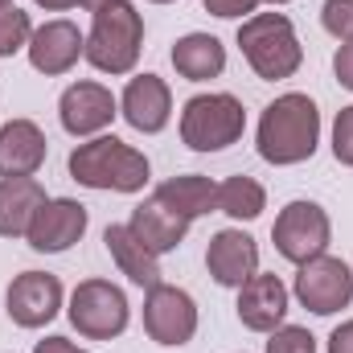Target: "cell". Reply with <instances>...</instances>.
I'll list each match as a JSON object with an SVG mask.
<instances>
[{"label":"cell","instance_id":"6da1fadb","mask_svg":"<svg viewBox=\"0 0 353 353\" xmlns=\"http://www.w3.org/2000/svg\"><path fill=\"white\" fill-rule=\"evenodd\" d=\"M321 144V111L308 94H279L259 119V157L267 165H300Z\"/></svg>","mask_w":353,"mask_h":353},{"label":"cell","instance_id":"7a4b0ae2","mask_svg":"<svg viewBox=\"0 0 353 353\" xmlns=\"http://www.w3.org/2000/svg\"><path fill=\"white\" fill-rule=\"evenodd\" d=\"M70 176L87 189H111V193H140L148 185V161L132 144L115 136H94L70 152Z\"/></svg>","mask_w":353,"mask_h":353},{"label":"cell","instance_id":"3957f363","mask_svg":"<svg viewBox=\"0 0 353 353\" xmlns=\"http://www.w3.org/2000/svg\"><path fill=\"white\" fill-rule=\"evenodd\" d=\"M239 46H243V58L251 62V70L267 79V83H279V79H292L304 62V46L296 37V25L283 17V12H255L239 25Z\"/></svg>","mask_w":353,"mask_h":353},{"label":"cell","instance_id":"277c9868","mask_svg":"<svg viewBox=\"0 0 353 353\" xmlns=\"http://www.w3.org/2000/svg\"><path fill=\"white\" fill-rule=\"evenodd\" d=\"M140 41H144V17L128 0H115L94 12L87 37V62L103 74H128L140 62Z\"/></svg>","mask_w":353,"mask_h":353},{"label":"cell","instance_id":"5b68a950","mask_svg":"<svg viewBox=\"0 0 353 353\" xmlns=\"http://www.w3.org/2000/svg\"><path fill=\"white\" fill-rule=\"evenodd\" d=\"M247 128V111L234 94H193L181 111V140L193 152H222Z\"/></svg>","mask_w":353,"mask_h":353},{"label":"cell","instance_id":"8992f818","mask_svg":"<svg viewBox=\"0 0 353 353\" xmlns=\"http://www.w3.org/2000/svg\"><path fill=\"white\" fill-rule=\"evenodd\" d=\"M329 239H333V222H329V214L316 201H288L279 210L275 226H271L275 251L296 267L316 259V255H325Z\"/></svg>","mask_w":353,"mask_h":353},{"label":"cell","instance_id":"52a82bcc","mask_svg":"<svg viewBox=\"0 0 353 353\" xmlns=\"http://www.w3.org/2000/svg\"><path fill=\"white\" fill-rule=\"evenodd\" d=\"M128 296L107 279H83L70 292V325L90 341H111L128 329Z\"/></svg>","mask_w":353,"mask_h":353},{"label":"cell","instance_id":"ba28073f","mask_svg":"<svg viewBox=\"0 0 353 353\" xmlns=\"http://www.w3.org/2000/svg\"><path fill=\"white\" fill-rule=\"evenodd\" d=\"M296 300L316 312V316H333L353 300V271L333 255H316L296 271Z\"/></svg>","mask_w":353,"mask_h":353},{"label":"cell","instance_id":"9c48e42d","mask_svg":"<svg viewBox=\"0 0 353 353\" xmlns=\"http://www.w3.org/2000/svg\"><path fill=\"white\" fill-rule=\"evenodd\" d=\"M144 329L157 345H185L197 333V304L173 283H157L144 296Z\"/></svg>","mask_w":353,"mask_h":353},{"label":"cell","instance_id":"30bf717a","mask_svg":"<svg viewBox=\"0 0 353 353\" xmlns=\"http://www.w3.org/2000/svg\"><path fill=\"white\" fill-rule=\"evenodd\" d=\"M8 316L12 325L21 329H41L58 316L62 308V279L50 275V271H21L12 283H8Z\"/></svg>","mask_w":353,"mask_h":353},{"label":"cell","instance_id":"8fae6325","mask_svg":"<svg viewBox=\"0 0 353 353\" xmlns=\"http://www.w3.org/2000/svg\"><path fill=\"white\" fill-rule=\"evenodd\" d=\"M83 234H87V205L70 201V197H46V205L37 210L25 239L33 251L58 255V251H70Z\"/></svg>","mask_w":353,"mask_h":353},{"label":"cell","instance_id":"7c38bea8","mask_svg":"<svg viewBox=\"0 0 353 353\" xmlns=\"http://www.w3.org/2000/svg\"><path fill=\"white\" fill-rule=\"evenodd\" d=\"M239 321L251 333H275L288 316V288L279 275H263L255 271L243 288H239Z\"/></svg>","mask_w":353,"mask_h":353},{"label":"cell","instance_id":"4fadbf2b","mask_svg":"<svg viewBox=\"0 0 353 353\" xmlns=\"http://www.w3.org/2000/svg\"><path fill=\"white\" fill-rule=\"evenodd\" d=\"M58 115H62V128L70 136H94V132H103L119 115V103H115L111 90L99 87V83H74L62 94Z\"/></svg>","mask_w":353,"mask_h":353},{"label":"cell","instance_id":"5bb4252c","mask_svg":"<svg viewBox=\"0 0 353 353\" xmlns=\"http://www.w3.org/2000/svg\"><path fill=\"white\" fill-rule=\"evenodd\" d=\"M25 50H29L33 70H41V74H66L87 54V37L70 21H46L41 29H33V37H29Z\"/></svg>","mask_w":353,"mask_h":353},{"label":"cell","instance_id":"9a60e30c","mask_svg":"<svg viewBox=\"0 0 353 353\" xmlns=\"http://www.w3.org/2000/svg\"><path fill=\"white\" fill-rule=\"evenodd\" d=\"M119 111H123V119H128L136 132L157 136V132L169 128L173 94L165 87V79H157V74H136V79L128 83V90H123V99H119Z\"/></svg>","mask_w":353,"mask_h":353},{"label":"cell","instance_id":"2e32d148","mask_svg":"<svg viewBox=\"0 0 353 353\" xmlns=\"http://www.w3.org/2000/svg\"><path fill=\"white\" fill-rule=\"evenodd\" d=\"M205 267H210L214 283H222V288H243V283L259 271V247H255V239L243 234V230H218V234L210 239Z\"/></svg>","mask_w":353,"mask_h":353},{"label":"cell","instance_id":"e0dca14e","mask_svg":"<svg viewBox=\"0 0 353 353\" xmlns=\"http://www.w3.org/2000/svg\"><path fill=\"white\" fill-rule=\"evenodd\" d=\"M132 234L161 259V255H169L176 251L181 243H185V234H189V218H181L176 210H169L161 197H148V201H140L136 210H132Z\"/></svg>","mask_w":353,"mask_h":353},{"label":"cell","instance_id":"ac0fdd59","mask_svg":"<svg viewBox=\"0 0 353 353\" xmlns=\"http://www.w3.org/2000/svg\"><path fill=\"white\" fill-rule=\"evenodd\" d=\"M46 136L33 119H8L0 128V176H33L46 165Z\"/></svg>","mask_w":353,"mask_h":353},{"label":"cell","instance_id":"d6986e66","mask_svg":"<svg viewBox=\"0 0 353 353\" xmlns=\"http://www.w3.org/2000/svg\"><path fill=\"white\" fill-rule=\"evenodd\" d=\"M41 205H46V189L37 176H0V234L4 239L29 234Z\"/></svg>","mask_w":353,"mask_h":353},{"label":"cell","instance_id":"ffe728a7","mask_svg":"<svg viewBox=\"0 0 353 353\" xmlns=\"http://www.w3.org/2000/svg\"><path fill=\"white\" fill-rule=\"evenodd\" d=\"M103 243H107L111 259L119 263V271H123L132 283H140V288H157V283H161V259L132 234L128 222H123V226H107V230H103Z\"/></svg>","mask_w":353,"mask_h":353},{"label":"cell","instance_id":"44dd1931","mask_svg":"<svg viewBox=\"0 0 353 353\" xmlns=\"http://www.w3.org/2000/svg\"><path fill=\"white\" fill-rule=\"evenodd\" d=\"M173 66L181 79L189 83H205V79H218L226 70V46L210 33H185L173 46Z\"/></svg>","mask_w":353,"mask_h":353},{"label":"cell","instance_id":"7402d4cb","mask_svg":"<svg viewBox=\"0 0 353 353\" xmlns=\"http://www.w3.org/2000/svg\"><path fill=\"white\" fill-rule=\"evenodd\" d=\"M152 197H161L169 210H176L181 218H201V214H210V210H218V185L210 181V176L201 173H185V176H169Z\"/></svg>","mask_w":353,"mask_h":353},{"label":"cell","instance_id":"603a6c76","mask_svg":"<svg viewBox=\"0 0 353 353\" xmlns=\"http://www.w3.org/2000/svg\"><path fill=\"white\" fill-rule=\"evenodd\" d=\"M218 210L230 214V218H239V222L259 218L267 210L263 185H259L255 176H226V181L218 185Z\"/></svg>","mask_w":353,"mask_h":353},{"label":"cell","instance_id":"cb8c5ba5","mask_svg":"<svg viewBox=\"0 0 353 353\" xmlns=\"http://www.w3.org/2000/svg\"><path fill=\"white\" fill-rule=\"evenodd\" d=\"M33 37V25H29V12H21L17 4L0 8V58H12L17 50H25Z\"/></svg>","mask_w":353,"mask_h":353},{"label":"cell","instance_id":"d4e9b609","mask_svg":"<svg viewBox=\"0 0 353 353\" xmlns=\"http://www.w3.org/2000/svg\"><path fill=\"white\" fill-rule=\"evenodd\" d=\"M267 353H316V337L300 325H279L267 341Z\"/></svg>","mask_w":353,"mask_h":353},{"label":"cell","instance_id":"484cf974","mask_svg":"<svg viewBox=\"0 0 353 353\" xmlns=\"http://www.w3.org/2000/svg\"><path fill=\"white\" fill-rule=\"evenodd\" d=\"M321 25H325L337 41H353V0H325Z\"/></svg>","mask_w":353,"mask_h":353},{"label":"cell","instance_id":"4316f807","mask_svg":"<svg viewBox=\"0 0 353 353\" xmlns=\"http://www.w3.org/2000/svg\"><path fill=\"white\" fill-rule=\"evenodd\" d=\"M333 157L353 169V107H345L333 123Z\"/></svg>","mask_w":353,"mask_h":353},{"label":"cell","instance_id":"83f0119b","mask_svg":"<svg viewBox=\"0 0 353 353\" xmlns=\"http://www.w3.org/2000/svg\"><path fill=\"white\" fill-rule=\"evenodd\" d=\"M255 8H259V0H205V12H214V17H222V21H247V17H255Z\"/></svg>","mask_w":353,"mask_h":353},{"label":"cell","instance_id":"f1b7e54d","mask_svg":"<svg viewBox=\"0 0 353 353\" xmlns=\"http://www.w3.org/2000/svg\"><path fill=\"white\" fill-rule=\"evenodd\" d=\"M333 74L345 90H353V41H341V50L333 54Z\"/></svg>","mask_w":353,"mask_h":353},{"label":"cell","instance_id":"f546056e","mask_svg":"<svg viewBox=\"0 0 353 353\" xmlns=\"http://www.w3.org/2000/svg\"><path fill=\"white\" fill-rule=\"evenodd\" d=\"M329 353H353V321L337 325V329L329 333Z\"/></svg>","mask_w":353,"mask_h":353},{"label":"cell","instance_id":"4dcf8cb0","mask_svg":"<svg viewBox=\"0 0 353 353\" xmlns=\"http://www.w3.org/2000/svg\"><path fill=\"white\" fill-rule=\"evenodd\" d=\"M33 353H87V350H79L70 337H46V341L33 345Z\"/></svg>","mask_w":353,"mask_h":353},{"label":"cell","instance_id":"1f68e13d","mask_svg":"<svg viewBox=\"0 0 353 353\" xmlns=\"http://www.w3.org/2000/svg\"><path fill=\"white\" fill-rule=\"evenodd\" d=\"M41 8H50V12H62V8H74L79 0H37Z\"/></svg>","mask_w":353,"mask_h":353},{"label":"cell","instance_id":"d6a6232c","mask_svg":"<svg viewBox=\"0 0 353 353\" xmlns=\"http://www.w3.org/2000/svg\"><path fill=\"white\" fill-rule=\"evenodd\" d=\"M83 8H90V12H99V8H107V4H115V0H79Z\"/></svg>","mask_w":353,"mask_h":353},{"label":"cell","instance_id":"836d02e7","mask_svg":"<svg viewBox=\"0 0 353 353\" xmlns=\"http://www.w3.org/2000/svg\"><path fill=\"white\" fill-rule=\"evenodd\" d=\"M267 4H288V0H267Z\"/></svg>","mask_w":353,"mask_h":353},{"label":"cell","instance_id":"e575fe53","mask_svg":"<svg viewBox=\"0 0 353 353\" xmlns=\"http://www.w3.org/2000/svg\"><path fill=\"white\" fill-rule=\"evenodd\" d=\"M8 4H12V0H0V8H8Z\"/></svg>","mask_w":353,"mask_h":353},{"label":"cell","instance_id":"d590c367","mask_svg":"<svg viewBox=\"0 0 353 353\" xmlns=\"http://www.w3.org/2000/svg\"><path fill=\"white\" fill-rule=\"evenodd\" d=\"M152 4H173V0H152Z\"/></svg>","mask_w":353,"mask_h":353}]
</instances>
